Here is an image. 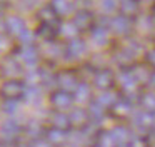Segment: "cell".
<instances>
[{
  "instance_id": "cell-7",
  "label": "cell",
  "mask_w": 155,
  "mask_h": 147,
  "mask_svg": "<svg viewBox=\"0 0 155 147\" xmlns=\"http://www.w3.org/2000/svg\"><path fill=\"white\" fill-rule=\"evenodd\" d=\"M44 140L48 144L50 147H64L68 140L67 130L57 129V127H47L44 129Z\"/></svg>"
},
{
  "instance_id": "cell-31",
  "label": "cell",
  "mask_w": 155,
  "mask_h": 147,
  "mask_svg": "<svg viewBox=\"0 0 155 147\" xmlns=\"http://www.w3.org/2000/svg\"><path fill=\"white\" fill-rule=\"evenodd\" d=\"M58 33L64 35L65 39L72 40V39L77 37L78 30H77V27L74 25V22H65V23H60V25H58Z\"/></svg>"
},
{
  "instance_id": "cell-40",
  "label": "cell",
  "mask_w": 155,
  "mask_h": 147,
  "mask_svg": "<svg viewBox=\"0 0 155 147\" xmlns=\"http://www.w3.org/2000/svg\"><path fill=\"white\" fill-rule=\"evenodd\" d=\"M150 17L153 19V22H155V3L152 5V10H150Z\"/></svg>"
},
{
  "instance_id": "cell-22",
  "label": "cell",
  "mask_w": 155,
  "mask_h": 147,
  "mask_svg": "<svg viewBox=\"0 0 155 147\" xmlns=\"http://www.w3.org/2000/svg\"><path fill=\"white\" fill-rule=\"evenodd\" d=\"M110 132H112V135H114V139H115V142H117L118 147L124 145V144H128L132 139H134L132 132L125 125H117V127H114Z\"/></svg>"
},
{
  "instance_id": "cell-37",
  "label": "cell",
  "mask_w": 155,
  "mask_h": 147,
  "mask_svg": "<svg viewBox=\"0 0 155 147\" xmlns=\"http://www.w3.org/2000/svg\"><path fill=\"white\" fill-rule=\"evenodd\" d=\"M147 65H150L152 69H155V49L147 52Z\"/></svg>"
},
{
  "instance_id": "cell-19",
  "label": "cell",
  "mask_w": 155,
  "mask_h": 147,
  "mask_svg": "<svg viewBox=\"0 0 155 147\" xmlns=\"http://www.w3.org/2000/svg\"><path fill=\"white\" fill-rule=\"evenodd\" d=\"M138 0H118V10H120V15H125L128 19H134L138 13Z\"/></svg>"
},
{
  "instance_id": "cell-41",
  "label": "cell",
  "mask_w": 155,
  "mask_h": 147,
  "mask_svg": "<svg viewBox=\"0 0 155 147\" xmlns=\"http://www.w3.org/2000/svg\"><path fill=\"white\" fill-rule=\"evenodd\" d=\"M4 2H7V0H0V3H4Z\"/></svg>"
},
{
  "instance_id": "cell-3",
  "label": "cell",
  "mask_w": 155,
  "mask_h": 147,
  "mask_svg": "<svg viewBox=\"0 0 155 147\" xmlns=\"http://www.w3.org/2000/svg\"><path fill=\"white\" fill-rule=\"evenodd\" d=\"M17 57L20 60L22 65H27V67H35L40 60V52L38 49L34 45V43H28V45H22L20 49L17 50Z\"/></svg>"
},
{
  "instance_id": "cell-25",
  "label": "cell",
  "mask_w": 155,
  "mask_h": 147,
  "mask_svg": "<svg viewBox=\"0 0 155 147\" xmlns=\"http://www.w3.org/2000/svg\"><path fill=\"white\" fill-rule=\"evenodd\" d=\"M130 72L138 84H147L148 77H150V74H152V67L150 65H132Z\"/></svg>"
},
{
  "instance_id": "cell-24",
  "label": "cell",
  "mask_w": 155,
  "mask_h": 147,
  "mask_svg": "<svg viewBox=\"0 0 155 147\" xmlns=\"http://www.w3.org/2000/svg\"><path fill=\"white\" fill-rule=\"evenodd\" d=\"M38 19H40V23H54V25H58V15L55 13V10L52 9V5H44L40 10H38Z\"/></svg>"
},
{
  "instance_id": "cell-8",
  "label": "cell",
  "mask_w": 155,
  "mask_h": 147,
  "mask_svg": "<svg viewBox=\"0 0 155 147\" xmlns=\"http://www.w3.org/2000/svg\"><path fill=\"white\" fill-rule=\"evenodd\" d=\"M74 25L77 27L78 32H87V30H92L95 25V17L90 10L87 9H82V10H77L72 19Z\"/></svg>"
},
{
  "instance_id": "cell-38",
  "label": "cell",
  "mask_w": 155,
  "mask_h": 147,
  "mask_svg": "<svg viewBox=\"0 0 155 147\" xmlns=\"http://www.w3.org/2000/svg\"><path fill=\"white\" fill-rule=\"evenodd\" d=\"M147 85H150V87H155V69H152V74H150V77H148V82H147Z\"/></svg>"
},
{
  "instance_id": "cell-14",
  "label": "cell",
  "mask_w": 155,
  "mask_h": 147,
  "mask_svg": "<svg viewBox=\"0 0 155 147\" xmlns=\"http://www.w3.org/2000/svg\"><path fill=\"white\" fill-rule=\"evenodd\" d=\"M5 30L10 33L12 37H20V33L24 30H27V25H25V20L18 15H10L5 19Z\"/></svg>"
},
{
  "instance_id": "cell-1",
  "label": "cell",
  "mask_w": 155,
  "mask_h": 147,
  "mask_svg": "<svg viewBox=\"0 0 155 147\" xmlns=\"http://www.w3.org/2000/svg\"><path fill=\"white\" fill-rule=\"evenodd\" d=\"M25 84L20 79H7L0 87V95L5 100H18L25 95Z\"/></svg>"
},
{
  "instance_id": "cell-39",
  "label": "cell",
  "mask_w": 155,
  "mask_h": 147,
  "mask_svg": "<svg viewBox=\"0 0 155 147\" xmlns=\"http://www.w3.org/2000/svg\"><path fill=\"white\" fill-rule=\"evenodd\" d=\"M15 147H34V144H28V142H24V140H20V142L15 144Z\"/></svg>"
},
{
  "instance_id": "cell-32",
  "label": "cell",
  "mask_w": 155,
  "mask_h": 147,
  "mask_svg": "<svg viewBox=\"0 0 155 147\" xmlns=\"http://www.w3.org/2000/svg\"><path fill=\"white\" fill-rule=\"evenodd\" d=\"M98 9H100L104 13L110 15V13H114L115 10H118V2L117 0H98Z\"/></svg>"
},
{
  "instance_id": "cell-30",
  "label": "cell",
  "mask_w": 155,
  "mask_h": 147,
  "mask_svg": "<svg viewBox=\"0 0 155 147\" xmlns=\"http://www.w3.org/2000/svg\"><path fill=\"white\" fill-rule=\"evenodd\" d=\"M88 115H90V120H102L105 115V107L100 105L97 100H90V105H88Z\"/></svg>"
},
{
  "instance_id": "cell-28",
  "label": "cell",
  "mask_w": 155,
  "mask_h": 147,
  "mask_svg": "<svg viewBox=\"0 0 155 147\" xmlns=\"http://www.w3.org/2000/svg\"><path fill=\"white\" fill-rule=\"evenodd\" d=\"M142 110H148V112H155V92H143L138 97Z\"/></svg>"
},
{
  "instance_id": "cell-10",
  "label": "cell",
  "mask_w": 155,
  "mask_h": 147,
  "mask_svg": "<svg viewBox=\"0 0 155 147\" xmlns=\"http://www.w3.org/2000/svg\"><path fill=\"white\" fill-rule=\"evenodd\" d=\"M135 57H137V47L134 45H125L122 49L117 50L115 53V60H117L118 65H122L124 69H130L135 62Z\"/></svg>"
},
{
  "instance_id": "cell-16",
  "label": "cell",
  "mask_w": 155,
  "mask_h": 147,
  "mask_svg": "<svg viewBox=\"0 0 155 147\" xmlns=\"http://www.w3.org/2000/svg\"><path fill=\"white\" fill-rule=\"evenodd\" d=\"M132 110H134L132 102L128 99H125V97L117 99L114 102V105L110 107V112L114 114L115 117H118V119H125V117H128L132 114Z\"/></svg>"
},
{
  "instance_id": "cell-2",
  "label": "cell",
  "mask_w": 155,
  "mask_h": 147,
  "mask_svg": "<svg viewBox=\"0 0 155 147\" xmlns=\"http://www.w3.org/2000/svg\"><path fill=\"white\" fill-rule=\"evenodd\" d=\"M115 82L120 85L122 94H125V95H134V94H137L138 85H140V84L135 80V77L132 75L130 69H124V70H122V72L115 77Z\"/></svg>"
},
{
  "instance_id": "cell-34",
  "label": "cell",
  "mask_w": 155,
  "mask_h": 147,
  "mask_svg": "<svg viewBox=\"0 0 155 147\" xmlns=\"http://www.w3.org/2000/svg\"><path fill=\"white\" fill-rule=\"evenodd\" d=\"M12 49V42L7 35H2L0 33V53H7Z\"/></svg>"
},
{
  "instance_id": "cell-18",
  "label": "cell",
  "mask_w": 155,
  "mask_h": 147,
  "mask_svg": "<svg viewBox=\"0 0 155 147\" xmlns=\"http://www.w3.org/2000/svg\"><path fill=\"white\" fill-rule=\"evenodd\" d=\"M135 124L140 129H152L155 125V112H148V110H140L135 114Z\"/></svg>"
},
{
  "instance_id": "cell-12",
  "label": "cell",
  "mask_w": 155,
  "mask_h": 147,
  "mask_svg": "<svg viewBox=\"0 0 155 147\" xmlns=\"http://www.w3.org/2000/svg\"><path fill=\"white\" fill-rule=\"evenodd\" d=\"M85 53H87V43L78 37L68 40L67 45H65V55L68 59H82Z\"/></svg>"
},
{
  "instance_id": "cell-11",
  "label": "cell",
  "mask_w": 155,
  "mask_h": 147,
  "mask_svg": "<svg viewBox=\"0 0 155 147\" xmlns=\"http://www.w3.org/2000/svg\"><path fill=\"white\" fill-rule=\"evenodd\" d=\"M0 70H2L4 75L10 77V79H17L22 74V63L15 55H7L2 62V65H0Z\"/></svg>"
},
{
  "instance_id": "cell-13",
  "label": "cell",
  "mask_w": 155,
  "mask_h": 147,
  "mask_svg": "<svg viewBox=\"0 0 155 147\" xmlns=\"http://www.w3.org/2000/svg\"><path fill=\"white\" fill-rule=\"evenodd\" d=\"M20 132H22V127L15 120H7V122H4L2 127H0V137L5 142H14V140H17Z\"/></svg>"
},
{
  "instance_id": "cell-4",
  "label": "cell",
  "mask_w": 155,
  "mask_h": 147,
  "mask_svg": "<svg viewBox=\"0 0 155 147\" xmlns=\"http://www.w3.org/2000/svg\"><path fill=\"white\" fill-rule=\"evenodd\" d=\"M55 82H57V87L62 90H67V92L74 94V90L77 89V85L80 84L77 74L74 70H60L55 77Z\"/></svg>"
},
{
  "instance_id": "cell-36",
  "label": "cell",
  "mask_w": 155,
  "mask_h": 147,
  "mask_svg": "<svg viewBox=\"0 0 155 147\" xmlns=\"http://www.w3.org/2000/svg\"><path fill=\"white\" fill-rule=\"evenodd\" d=\"M4 110L8 114H14L17 110V100H5L4 104Z\"/></svg>"
},
{
  "instance_id": "cell-5",
  "label": "cell",
  "mask_w": 155,
  "mask_h": 147,
  "mask_svg": "<svg viewBox=\"0 0 155 147\" xmlns=\"http://www.w3.org/2000/svg\"><path fill=\"white\" fill-rule=\"evenodd\" d=\"M110 32H114L115 35H128L134 29V23H132V19L125 15H115L108 20V27H107Z\"/></svg>"
},
{
  "instance_id": "cell-21",
  "label": "cell",
  "mask_w": 155,
  "mask_h": 147,
  "mask_svg": "<svg viewBox=\"0 0 155 147\" xmlns=\"http://www.w3.org/2000/svg\"><path fill=\"white\" fill-rule=\"evenodd\" d=\"M60 25V23H58ZM58 25H54V23H40L37 29V35L40 37L44 42H48V40H54L55 37L58 35Z\"/></svg>"
},
{
  "instance_id": "cell-26",
  "label": "cell",
  "mask_w": 155,
  "mask_h": 147,
  "mask_svg": "<svg viewBox=\"0 0 155 147\" xmlns=\"http://www.w3.org/2000/svg\"><path fill=\"white\" fill-rule=\"evenodd\" d=\"M95 147H118L110 130H100L95 135Z\"/></svg>"
},
{
  "instance_id": "cell-23",
  "label": "cell",
  "mask_w": 155,
  "mask_h": 147,
  "mask_svg": "<svg viewBox=\"0 0 155 147\" xmlns=\"http://www.w3.org/2000/svg\"><path fill=\"white\" fill-rule=\"evenodd\" d=\"M50 5H52V9L55 10V13L58 15V19L67 17L74 12V3L68 2V0H52Z\"/></svg>"
},
{
  "instance_id": "cell-17",
  "label": "cell",
  "mask_w": 155,
  "mask_h": 147,
  "mask_svg": "<svg viewBox=\"0 0 155 147\" xmlns=\"http://www.w3.org/2000/svg\"><path fill=\"white\" fill-rule=\"evenodd\" d=\"M108 37H110V30L104 25H94V29L90 30V39L95 45L104 47L108 43Z\"/></svg>"
},
{
  "instance_id": "cell-27",
  "label": "cell",
  "mask_w": 155,
  "mask_h": 147,
  "mask_svg": "<svg viewBox=\"0 0 155 147\" xmlns=\"http://www.w3.org/2000/svg\"><path fill=\"white\" fill-rule=\"evenodd\" d=\"M74 100L75 102H87V100H90V95H92V90H90V85H88L87 82H80L77 85V89L74 90Z\"/></svg>"
},
{
  "instance_id": "cell-35",
  "label": "cell",
  "mask_w": 155,
  "mask_h": 147,
  "mask_svg": "<svg viewBox=\"0 0 155 147\" xmlns=\"http://www.w3.org/2000/svg\"><path fill=\"white\" fill-rule=\"evenodd\" d=\"M18 40L22 42V45H28V43L34 42V33L30 32V30H24V32L20 33V37H18Z\"/></svg>"
},
{
  "instance_id": "cell-33",
  "label": "cell",
  "mask_w": 155,
  "mask_h": 147,
  "mask_svg": "<svg viewBox=\"0 0 155 147\" xmlns=\"http://www.w3.org/2000/svg\"><path fill=\"white\" fill-rule=\"evenodd\" d=\"M95 100H97L100 105H104L105 109H110V107L114 105V102L117 100V97H115L112 92H108V90H104V94H102V95H98Z\"/></svg>"
},
{
  "instance_id": "cell-15",
  "label": "cell",
  "mask_w": 155,
  "mask_h": 147,
  "mask_svg": "<svg viewBox=\"0 0 155 147\" xmlns=\"http://www.w3.org/2000/svg\"><path fill=\"white\" fill-rule=\"evenodd\" d=\"M68 119H70V125L75 127V129H84V127H87L88 122H90L88 110L82 109V107H77V109L72 110V112L68 114Z\"/></svg>"
},
{
  "instance_id": "cell-29",
  "label": "cell",
  "mask_w": 155,
  "mask_h": 147,
  "mask_svg": "<svg viewBox=\"0 0 155 147\" xmlns=\"http://www.w3.org/2000/svg\"><path fill=\"white\" fill-rule=\"evenodd\" d=\"M44 53H45V55H48L50 59H58L62 53H65V47L62 49V47L58 45L57 42H54V40H48V42H45Z\"/></svg>"
},
{
  "instance_id": "cell-20",
  "label": "cell",
  "mask_w": 155,
  "mask_h": 147,
  "mask_svg": "<svg viewBox=\"0 0 155 147\" xmlns=\"http://www.w3.org/2000/svg\"><path fill=\"white\" fill-rule=\"evenodd\" d=\"M48 122H50L52 127H57V129H62V130H68L72 127L68 115H67V114H64L62 110H55V112L50 115Z\"/></svg>"
},
{
  "instance_id": "cell-6",
  "label": "cell",
  "mask_w": 155,
  "mask_h": 147,
  "mask_svg": "<svg viewBox=\"0 0 155 147\" xmlns=\"http://www.w3.org/2000/svg\"><path fill=\"white\" fill-rule=\"evenodd\" d=\"M92 82L98 90H110L115 84V75L110 69H98L94 72Z\"/></svg>"
},
{
  "instance_id": "cell-9",
  "label": "cell",
  "mask_w": 155,
  "mask_h": 147,
  "mask_svg": "<svg viewBox=\"0 0 155 147\" xmlns=\"http://www.w3.org/2000/svg\"><path fill=\"white\" fill-rule=\"evenodd\" d=\"M50 104L55 110H62L64 112L65 109H70L72 104H74V95L67 90H62V89H57L52 92L50 95Z\"/></svg>"
}]
</instances>
